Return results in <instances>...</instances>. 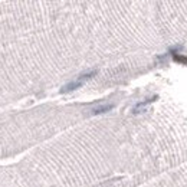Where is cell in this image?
I'll return each mask as SVG.
<instances>
[{
    "label": "cell",
    "mask_w": 187,
    "mask_h": 187,
    "mask_svg": "<svg viewBox=\"0 0 187 187\" xmlns=\"http://www.w3.org/2000/svg\"><path fill=\"white\" fill-rule=\"evenodd\" d=\"M83 83L85 82H82L81 79H75V81H72V82H69V83H66V85H63L62 87V92H71V91H75V89H78V88H81Z\"/></svg>",
    "instance_id": "cell-1"
},
{
    "label": "cell",
    "mask_w": 187,
    "mask_h": 187,
    "mask_svg": "<svg viewBox=\"0 0 187 187\" xmlns=\"http://www.w3.org/2000/svg\"><path fill=\"white\" fill-rule=\"evenodd\" d=\"M114 108V105L112 104H104V105H98V107H95L92 110L93 114H104V112H108Z\"/></svg>",
    "instance_id": "cell-2"
}]
</instances>
